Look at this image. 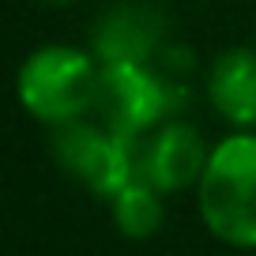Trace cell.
Wrapping results in <instances>:
<instances>
[{
    "label": "cell",
    "mask_w": 256,
    "mask_h": 256,
    "mask_svg": "<svg viewBox=\"0 0 256 256\" xmlns=\"http://www.w3.org/2000/svg\"><path fill=\"white\" fill-rule=\"evenodd\" d=\"M170 16L158 0H113L90 26L98 64H154L170 46Z\"/></svg>",
    "instance_id": "5"
},
{
    "label": "cell",
    "mask_w": 256,
    "mask_h": 256,
    "mask_svg": "<svg viewBox=\"0 0 256 256\" xmlns=\"http://www.w3.org/2000/svg\"><path fill=\"white\" fill-rule=\"evenodd\" d=\"M98 76H102V64L94 53L53 42V46H38L19 64L16 94L34 120L60 128L90 117L98 94Z\"/></svg>",
    "instance_id": "2"
},
{
    "label": "cell",
    "mask_w": 256,
    "mask_h": 256,
    "mask_svg": "<svg viewBox=\"0 0 256 256\" xmlns=\"http://www.w3.org/2000/svg\"><path fill=\"white\" fill-rule=\"evenodd\" d=\"M49 151L72 181L102 200H113L124 184L136 181V140L110 132L94 117L49 128Z\"/></svg>",
    "instance_id": "4"
},
{
    "label": "cell",
    "mask_w": 256,
    "mask_h": 256,
    "mask_svg": "<svg viewBox=\"0 0 256 256\" xmlns=\"http://www.w3.org/2000/svg\"><path fill=\"white\" fill-rule=\"evenodd\" d=\"M188 90L162 80L154 64H102L90 117L124 140H144L181 113Z\"/></svg>",
    "instance_id": "3"
},
{
    "label": "cell",
    "mask_w": 256,
    "mask_h": 256,
    "mask_svg": "<svg viewBox=\"0 0 256 256\" xmlns=\"http://www.w3.org/2000/svg\"><path fill=\"white\" fill-rule=\"evenodd\" d=\"M208 98L238 132H256V49H222L208 68Z\"/></svg>",
    "instance_id": "7"
},
{
    "label": "cell",
    "mask_w": 256,
    "mask_h": 256,
    "mask_svg": "<svg viewBox=\"0 0 256 256\" xmlns=\"http://www.w3.org/2000/svg\"><path fill=\"white\" fill-rule=\"evenodd\" d=\"M38 4H49V8H68V4H76V0H38Z\"/></svg>",
    "instance_id": "9"
},
{
    "label": "cell",
    "mask_w": 256,
    "mask_h": 256,
    "mask_svg": "<svg viewBox=\"0 0 256 256\" xmlns=\"http://www.w3.org/2000/svg\"><path fill=\"white\" fill-rule=\"evenodd\" d=\"M196 208L211 238L230 248H256V132H234L211 147Z\"/></svg>",
    "instance_id": "1"
},
{
    "label": "cell",
    "mask_w": 256,
    "mask_h": 256,
    "mask_svg": "<svg viewBox=\"0 0 256 256\" xmlns=\"http://www.w3.org/2000/svg\"><path fill=\"white\" fill-rule=\"evenodd\" d=\"M166 196L158 188H151L147 181H132L113 196L110 204V218L124 238L132 241H147L162 230V218H166Z\"/></svg>",
    "instance_id": "8"
},
{
    "label": "cell",
    "mask_w": 256,
    "mask_h": 256,
    "mask_svg": "<svg viewBox=\"0 0 256 256\" xmlns=\"http://www.w3.org/2000/svg\"><path fill=\"white\" fill-rule=\"evenodd\" d=\"M211 147L204 144L200 128L181 117H170L151 136L136 140V181H147L162 196L196 188L208 170Z\"/></svg>",
    "instance_id": "6"
}]
</instances>
